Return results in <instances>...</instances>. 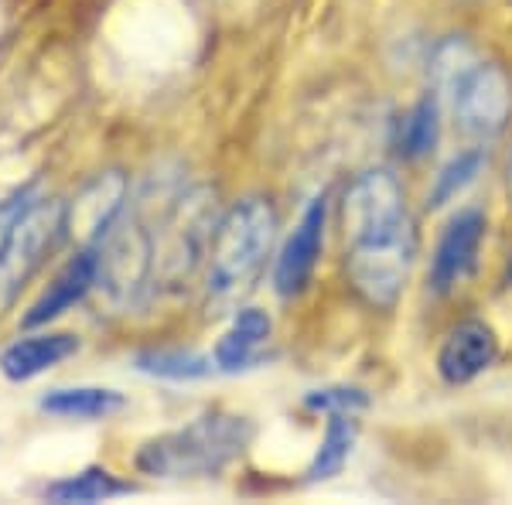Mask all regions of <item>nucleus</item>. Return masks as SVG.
Masks as SVG:
<instances>
[{"mask_svg": "<svg viewBox=\"0 0 512 505\" xmlns=\"http://www.w3.org/2000/svg\"><path fill=\"white\" fill-rule=\"evenodd\" d=\"M277 236V212L267 198H243L216 222L205 260L212 304H233L260 277Z\"/></svg>", "mask_w": 512, "mask_h": 505, "instance_id": "f257e3e1", "label": "nucleus"}, {"mask_svg": "<svg viewBox=\"0 0 512 505\" xmlns=\"http://www.w3.org/2000/svg\"><path fill=\"white\" fill-rule=\"evenodd\" d=\"M253 441V424L236 413H205L192 424L168 430L137 451V471L151 478L219 475Z\"/></svg>", "mask_w": 512, "mask_h": 505, "instance_id": "f03ea898", "label": "nucleus"}, {"mask_svg": "<svg viewBox=\"0 0 512 505\" xmlns=\"http://www.w3.org/2000/svg\"><path fill=\"white\" fill-rule=\"evenodd\" d=\"M65 236V202L21 188L0 202V314L14 304L31 273L41 267L55 243Z\"/></svg>", "mask_w": 512, "mask_h": 505, "instance_id": "7ed1b4c3", "label": "nucleus"}, {"mask_svg": "<svg viewBox=\"0 0 512 505\" xmlns=\"http://www.w3.org/2000/svg\"><path fill=\"white\" fill-rule=\"evenodd\" d=\"M417 256V233L414 222L390 233L366 236L349 243V284L355 287V294L362 297L373 308H393L400 301L403 287L410 280V267H414Z\"/></svg>", "mask_w": 512, "mask_h": 505, "instance_id": "20e7f679", "label": "nucleus"}, {"mask_svg": "<svg viewBox=\"0 0 512 505\" xmlns=\"http://www.w3.org/2000/svg\"><path fill=\"white\" fill-rule=\"evenodd\" d=\"M448 99L461 134L489 140L502 134L512 117V79L502 65L475 62L472 72L451 89Z\"/></svg>", "mask_w": 512, "mask_h": 505, "instance_id": "39448f33", "label": "nucleus"}, {"mask_svg": "<svg viewBox=\"0 0 512 505\" xmlns=\"http://www.w3.org/2000/svg\"><path fill=\"white\" fill-rule=\"evenodd\" d=\"M410 222L407 212V198L396 175L390 171H366L352 181V188L342 198V229H345V243L355 239L390 233Z\"/></svg>", "mask_w": 512, "mask_h": 505, "instance_id": "423d86ee", "label": "nucleus"}, {"mask_svg": "<svg viewBox=\"0 0 512 505\" xmlns=\"http://www.w3.org/2000/svg\"><path fill=\"white\" fill-rule=\"evenodd\" d=\"M127 212V178L120 171L96 175L82 192L65 205V236L79 243V250H96L113 226Z\"/></svg>", "mask_w": 512, "mask_h": 505, "instance_id": "0eeeda50", "label": "nucleus"}, {"mask_svg": "<svg viewBox=\"0 0 512 505\" xmlns=\"http://www.w3.org/2000/svg\"><path fill=\"white\" fill-rule=\"evenodd\" d=\"M325 215H328L325 195L311 198L301 222H297L294 233L287 236L284 250L277 256V270H274V287L280 297H294L308 287L311 273L318 267L321 243H325Z\"/></svg>", "mask_w": 512, "mask_h": 505, "instance_id": "6e6552de", "label": "nucleus"}, {"mask_svg": "<svg viewBox=\"0 0 512 505\" xmlns=\"http://www.w3.org/2000/svg\"><path fill=\"white\" fill-rule=\"evenodd\" d=\"M495 359H499L495 328L478 318H468L444 335L441 349H437V372L448 386H465L482 372H489Z\"/></svg>", "mask_w": 512, "mask_h": 505, "instance_id": "1a4fd4ad", "label": "nucleus"}, {"mask_svg": "<svg viewBox=\"0 0 512 505\" xmlns=\"http://www.w3.org/2000/svg\"><path fill=\"white\" fill-rule=\"evenodd\" d=\"M485 239V212L478 209H461L444 229L441 243L434 250L431 260V291L448 294L461 280L472 273L478 250H482Z\"/></svg>", "mask_w": 512, "mask_h": 505, "instance_id": "9d476101", "label": "nucleus"}, {"mask_svg": "<svg viewBox=\"0 0 512 505\" xmlns=\"http://www.w3.org/2000/svg\"><path fill=\"white\" fill-rule=\"evenodd\" d=\"M93 287H96V250H79L65 263L59 277L48 284V291L31 304V311L24 314V328H41L48 321H55L72 304H79Z\"/></svg>", "mask_w": 512, "mask_h": 505, "instance_id": "9b49d317", "label": "nucleus"}, {"mask_svg": "<svg viewBox=\"0 0 512 505\" xmlns=\"http://www.w3.org/2000/svg\"><path fill=\"white\" fill-rule=\"evenodd\" d=\"M76 349H79L76 335H65V331L28 335L21 342H14L11 349L0 352V372L11 383H28V379H35L41 372L65 362L69 355H76Z\"/></svg>", "mask_w": 512, "mask_h": 505, "instance_id": "f8f14e48", "label": "nucleus"}, {"mask_svg": "<svg viewBox=\"0 0 512 505\" xmlns=\"http://www.w3.org/2000/svg\"><path fill=\"white\" fill-rule=\"evenodd\" d=\"M270 328L274 325H270V318L260 308L239 311L233 318V325H229V331L219 338L216 355H212V359H216V369L239 372V369L250 366V362L260 359L263 345H267V338H270Z\"/></svg>", "mask_w": 512, "mask_h": 505, "instance_id": "ddd939ff", "label": "nucleus"}, {"mask_svg": "<svg viewBox=\"0 0 512 505\" xmlns=\"http://www.w3.org/2000/svg\"><path fill=\"white\" fill-rule=\"evenodd\" d=\"M127 407V396L117 389L103 386H72V389H52L41 396V410L55 417H76V420H106Z\"/></svg>", "mask_w": 512, "mask_h": 505, "instance_id": "4468645a", "label": "nucleus"}, {"mask_svg": "<svg viewBox=\"0 0 512 505\" xmlns=\"http://www.w3.org/2000/svg\"><path fill=\"white\" fill-rule=\"evenodd\" d=\"M328 430L321 437L315 458L308 465V482H325V478H335L338 471L349 461L355 437H359V427H355V413H328Z\"/></svg>", "mask_w": 512, "mask_h": 505, "instance_id": "2eb2a0df", "label": "nucleus"}, {"mask_svg": "<svg viewBox=\"0 0 512 505\" xmlns=\"http://www.w3.org/2000/svg\"><path fill=\"white\" fill-rule=\"evenodd\" d=\"M134 492L127 482H120L117 475H110L106 468H86L72 478H62V482H52L45 488V499L52 502H106V499H117V495Z\"/></svg>", "mask_w": 512, "mask_h": 505, "instance_id": "dca6fc26", "label": "nucleus"}, {"mask_svg": "<svg viewBox=\"0 0 512 505\" xmlns=\"http://www.w3.org/2000/svg\"><path fill=\"white\" fill-rule=\"evenodd\" d=\"M437 134H441V99L431 93L403 117L400 134H396V147H400L403 157L420 161V157H427L437 147Z\"/></svg>", "mask_w": 512, "mask_h": 505, "instance_id": "f3484780", "label": "nucleus"}, {"mask_svg": "<svg viewBox=\"0 0 512 505\" xmlns=\"http://www.w3.org/2000/svg\"><path fill=\"white\" fill-rule=\"evenodd\" d=\"M137 369L158 379H205L216 369V359L185 349H154L137 355Z\"/></svg>", "mask_w": 512, "mask_h": 505, "instance_id": "a211bd4d", "label": "nucleus"}, {"mask_svg": "<svg viewBox=\"0 0 512 505\" xmlns=\"http://www.w3.org/2000/svg\"><path fill=\"white\" fill-rule=\"evenodd\" d=\"M475 52L465 45V41H458V38H451V41H444L441 48H437V55H434V65H431V82H434V96L437 99H444V96H451V89L458 86L461 79L472 72V65H475Z\"/></svg>", "mask_w": 512, "mask_h": 505, "instance_id": "6ab92c4d", "label": "nucleus"}, {"mask_svg": "<svg viewBox=\"0 0 512 505\" xmlns=\"http://www.w3.org/2000/svg\"><path fill=\"white\" fill-rule=\"evenodd\" d=\"M482 164H485L482 151H468V154L454 157L448 168L437 175V185H434V192H431V205H434V209H437V205H448L451 198H458L461 192H465V188L478 178Z\"/></svg>", "mask_w": 512, "mask_h": 505, "instance_id": "aec40b11", "label": "nucleus"}, {"mask_svg": "<svg viewBox=\"0 0 512 505\" xmlns=\"http://www.w3.org/2000/svg\"><path fill=\"white\" fill-rule=\"evenodd\" d=\"M304 407L321 413H359L369 407V396L355 386H328L304 396Z\"/></svg>", "mask_w": 512, "mask_h": 505, "instance_id": "412c9836", "label": "nucleus"}, {"mask_svg": "<svg viewBox=\"0 0 512 505\" xmlns=\"http://www.w3.org/2000/svg\"><path fill=\"white\" fill-rule=\"evenodd\" d=\"M506 181H509V192H512V154H509V168H506Z\"/></svg>", "mask_w": 512, "mask_h": 505, "instance_id": "4be33fe9", "label": "nucleus"}, {"mask_svg": "<svg viewBox=\"0 0 512 505\" xmlns=\"http://www.w3.org/2000/svg\"><path fill=\"white\" fill-rule=\"evenodd\" d=\"M506 280H509V284H512V256H509V273H506Z\"/></svg>", "mask_w": 512, "mask_h": 505, "instance_id": "5701e85b", "label": "nucleus"}]
</instances>
